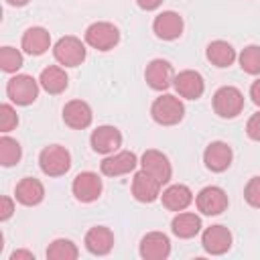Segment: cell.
I'll list each match as a JSON object with an SVG mask.
<instances>
[{"label":"cell","instance_id":"27","mask_svg":"<svg viewBox=\"0 0 260 260\" xmlns=\"http://www.w3.org/2000/svg\"><path fill=\"white\" fill-rule=\"evenodd\" d=\"M77 256H79L77 246L71 240H65V238L53 240L47 248V258L49 260H75Z\"/></svg>","mask_w":260,"mask_h":260},{"label":"cell","instance_id":"25","mask_svg":"<svg viewBox=\"0 0 260 260\" xmlns=\"http://www.w3.org/2000/svg\"><path fill=\"white\" fill-rule=\"evenodd\" d=\"M171 230L177 238L189 240L201 232V219L191 211H177V215L171 221Z\"/></svg>","mask_w":260,"mask_h":260},{"label":"cell","instance_id":"3","mask_svg":"<svg viewBox=\"0 0 260 260\" xmlns=\"http://www.w3.org/2000/svg\"><path fill=\"white\" fill-rule=\"evenodd\" d=\"M39 85L41 83L32 75L18 73V75H14V77L8 79V83H6V95L16 106H30L39 98Z\"/></svg>","mask_w":260,"mask_h":260},{"label":"cell","instance_id":"30","mask_svg":"<svg viewBox=\"0 0 260 260\" xmlns=\"http://www.w3.org/2000/svg\"><path fill=\"white\" fill-rule=\"evenodd\" d=\"M0 67L6 73H16L22 67V53L14 47H2L0 49Z\"/></svg>","mask_w":260,"mask_h":260},{"label":"cell","instance_id":"19","mask_svg":"<svg viewBox=\"0 0 260 260\" xmlns=\"http://www.w3.org/2000/svg\"><path fill=\"white\" fill-rule=\"evenodd\" d=\"M93 114L87 102L83 100H71L63 108V122L73 130H83L91 124Z\"/></svg>","mask_w":260,"mask_h":260},{"label":"cell","instance_id":"29","mask_svg":"<svg viewBox=\"0 0 260 260\" xmlns=\"http://www.w3.org/2000/svg\"><path fill=\"white\" fill-rule=\"evenodd\" d=\"M240 67L250 73V75H258L260 73V45H248L242 53H240Z\"/></svg>","mask_w":260,"mask_h":260},{"label":"cell","instance_id":"37","mask_svg":"<svg viewBox=\"0 0 260 260\" xmlns=\"http://www.w3.org/2000/svg\"><path fill=\"white\" fill-rule=\"evenodd\" d=\"M10 260H35V254L28 250H16L10 254Z\"/></svg>","mask_w":260,"mask_h":260},{"label":"cell","instance_id":"12","mask_svg":"<svg viewBox=\"0 0 260 260\" xmlns=\"http://www.w3.org/2000/svg\"><path fill=\"white\" fill-rule=\"evenodd\" d=\"M171 254V240L162 232H148L140 240V256L144 260H165Z\"/></svg>","mask_w":260,"mask_h":260},{"label":"cell","instance_id":"9","mask_svg":"<svg viewBox=\"0 0 260 260\" xmlns=\"http://www.w3.org/2000/svg\"><path fill=\"white\" fill-rule=\"evenodd\" d=\"M201 246L207 254L221 256L232 248V232L225 225H209L201 236Z\"/></svg>","mask_w":260,"mask_h":260},{"label":"cell","instance_id":"21","mask_svg":"<svg viewBox=\"0 0 260 260\" xmlns=\"http://www.w3.org/2000/svg\"><path fill=\"white\" fill-rule=\"evenodd\" d=\"M20 47H22L24 53H28L32 57H39V55L47 53V49L51 47V35L43 26H30V28L24 30Z\"/></svg>","mask_w":260,"mask_h":260},{"label":"cell","instance_id":"23","mask_svg":"<svg viewBox=\"0 0 260 260\" xmlns=\"http://www.w3.org/2000/svg\"><path fill=\"white\" fill-rule=\"evenodd\" d=\"M160 199H162V205H165L169 211H183V209H187V207L191 205L193 193H191V189H189L187 185L177 183V185L167 187V189L162 191Z\"/></svg>","mask_w":260,"mask_h":260},{"label":"cell","instance_id":"5","mask_svg":"<svg viewBox=\"0 0 260 260\" xmlns=\"http://www.w3.org/2000/svg\"><path fill=\"white\" fill-rule=\"evenodd\" d=\"M244 110V93L234 85H223L213 93V112L219 118H236Z\"/></svg>","mask_w":260,"mask_h":260},{"label":"cell","instance_id":"34","mask_svg":"<svg viewBox=\"0 0 260 260\" xmlns=\"http://www.w3.org/2000/svg\"><path fill=\"white\" fill-rule=\"evenodd\" d=\"M14 213V203H12V199L10 197H2L0 199V219L2 221H6V219H10V215Z\"/></svg>","mask_w":260,"mask_h":260},{"label":"cell","instance_id":"14","mask_svg":"<svg viewBox=\"0 0 260 260\" xmlns=\"http://www.w3.org/2000/svg\"><path fill=\"white\" fill-rule=\"evenodd\" d=\"M232 158H234L232 146L228 142H221V140L207 144V148L203 152V162L211 173H223L225 169H230Z\"/></svg>","mask_w":260,"mask_h":260},{"label":"cell","instance_id":"24","mask_svg":"<svg viewBox=\"0 0 260 260\" xmlns=\"http://www.w3.org/2000/svg\"><path fill=\"white\" fill-rule=\"evenodd\" d=\"M39 83H41V87H43L47 93L57 95V93H63V91L67 89V85H69V77H67V73H65L61 67H57V65H49V67H45V69L41 71Z\"/></svg>","mask_w":260,"mask_h":260},{"label":"cell","instance_id":"33","mask_svg":"<svg viewBox=\"0 0 260 260\" xmlns=\"http://www.w3.org/2000/svg\"><path fill=\"white\" fill-rule=\"evenodd\" d=\"M246 134H248L252 140L260 142V112H256V114L250 116V120H248V124H246Z\"/></svg>","mask_w":260,"mask_h":260},{"label":"cell","instance_id":"6","mask_svg":"<svg viewBox=\"0 0 260 260\" xmlns=\"http://www.w3.org/2000/svg\"><path fill=\"white\" fill-rule=\"evenodd\" d=\"M53 55H55L57 63H61L65 67H77L85 61V45L77 37L67 35L55 43Z\"/></svg>","mask_w":260,"mask_h":260},{"label":"cell","instance_id":"8","mask_svg":"<svg viewBox=\"0 0 260 260\" xmlns=\"http://www.w3.org/2000/svg\"><path fill=\"white\" fill-rule=\"evenodd\" d=\"M195 203H197V209L203 215H219L228 209V195L221 187L209 185V187H203L197 193Z\"/></svg>","mask_w":260,"mask_h":260},{"label":"cell","instance_id":"2","mask_svg":"<svg viewBox=\"0 0 260 260\" xmlns=\"http://www.w3.org/2000/svg\"><path fill=\"white\" fill-rule=\"evenodd\" d=\"M39 167L49 177H61L71 169V154L61 144L45 146L39 154Z\"/></svg>","mask_w":260,"mask_h":260},{"label":"cell","instance_id":"16","mask_svg":"<svg viewBox=\"0 0 260 260\" xmlns=\"http://www.w3.org/2000/svg\"><path fill=\"white\" fill-rule=\"evenodd\" d=\"M140 167H142L146 173H150L154 179H158L162 185L171 181L173 167H171L167 154H162L160 150H154V148L146 150V152L142 154V158H140Z\"/></svg>","mask_w":260,"mask_h":260},{"label":"cell","instance_id":"36","mask_svg":"<svg viewBox=\"0 0 260 260\" xmlns=\"http://www.w3.org/2000/svg\"><path fill=\"white\" fill-rule=\"evenodd\" d=\"M136 4H138L142 10H156V8L162 4V0H136Z\"/></svg>","mask_w":260,"mask_h":260},{"label":"cell","instance_id":"20","mask_svg":"<svg viewBox=\"0 0 260 260\" xmlns=\"http://www.w3.org/2000/svg\"><path fill=\"white\" fill-rule=\"evenodd\" d=\"M83 242H85L87 252H91L95 256H106L114 248V234L106 225H95V228L87 230Z\"/></svg>","mask_w":260,"mask_h":260},{"label":"cell","instance_id":"22","mask_svg":"<svg viewBox=\"0 0 260 260\" xmlns=\"http://www.w3.org/2000/svg\"><path fill=\"white\" fill-rule=\"evenodd\" d=\"M14 197L18 203L30 207V205H39L45 197V187L39 179L35 177H24L18 181L16 189H14Z\"/></svg>","mask_w":260,"mask_h":260},{"label":"cell","instance_id":"18","mask_svg":"<svg viewBox=\"0 0 260 260\" xmlns=\"http://www.w3.org/2000/svg\"><path fill=\"white\" fill-rule=\"evenodd\" d=\"M144 79H146V83H148L152 89H156V91L167 89V87L173 83V79H175L171 63L165 61V59H152V61L146 65V69H144Z\"/></svg>","mask_w":260,"mask_h":260},{"label":"cell","instance_id":"13","mask_svg":"<svg viewBox=\"0 0 260 260\" xmlns=\"http://www.w3.org/2000/svg\"><path fill=\"white\" fill-rule=\"evenodd\" d=\"M173 85H175L177 93L185 100H197L205 91V81H203L201 73H197L193 69H185V71L177 73L173 79Z\"/></svg>","mask_w":260,"mask_h":260},{"label":"cell","instance_id":"4","mask_svg":"<svg viewBox=\"0 0 260 260\" xmlns=\"http://www.w3.org/2000/svg\"><path fill=\"white\" fill-rule=\"evenodd\" d=\"M120 41V30L116 24L98 20L85 28V43L98 51H110L118 45Z\"/></svg>","mask_w":260,"mask_h":260},{"label":"cell","instance_id":"15","mask_svg":"<svg viewBox=\"0 0 260 260\" xmlns=\"http://www.w3.org/2000/svg\"><path fill=\"white\" fill-rule=\"evenodd\" d=\"M91 148L100 154H112L122 146V132L114 126H98L89 136Z\"/></svg>","mask_w":260,"mask_h":260},{"label":"cell","instance_id":"35","mask_svg":"<svg viewBox=\"0 0 260 260\" xmlns=\"http://www.w3.org/2000/svg\"><path fill=\"white\" fill-rule=\"evenodd\" d=\"M250 98H252V102L260 108V77L250 85Z\"/></svg>","mask_w":260,"mask_h":260},{"label":"cell","instance_id":"17","mask_svg":"<svg viewBox=\"0 0 260 260\" xmlns=\"http://www.w3.org/2000/svg\"><path fill=\"white\" fill-rule=\"evenodd\" d=\"M152 30L162 41H175L183 35V18L173 10H165V12L156 14V18L152 22Z\"/></svg>","mask_w":260,"mask_h":260},{"label":"cell","instance_id":"31","mask_svg":"<svg viewBox=\"0 0 260 260\" xmlns=\"http://www.w3.org/2000/svg\"><path fill=\"white\" fill-rule=\"evenodd\" d=\"M16 124H18L16 110H14L10 104H2V106H0V130L6 134V132H10L12 128H16Z\"/></svg>","mask_w":260,"mask_h":260},{"label":"cell","instance_id":"10","mask_svg":"<svg viewBox=\"0 0 260 260\" xmlns=\"http://www.w3.org/2000/svg\"><path fill=\"white\" fill-rule=\"evenodd\" d=\"M138 158L134 152L130 150H120V152H112L110 156H106L100 165L102 175L106 177H120V175H128L136 169Z\"/></svg>","mask_w":260,"mask_h":260},{"label":"cell","instance_id":"7","mask_svg":"<svg viewBox=\"0 0 260 260\" xmlns=\"http://www.w3.org/2000/svg\"><path fill=\"white\" fill-rule=\"evenodd\" d=\"M102 189H104L102 179H100V175L93 173V171H83V173H79V175L73 179V185H71V191H73L75 199L81 201V203H91V201H95V199L102 195Z\"/></svg>","mask_w":260,"mask_h":260},{"label":"cell","instance_id":"1","mask_svg":"<svg viewBox=\"0 0 260 260\" xmlns=\"http://www.w3.org/2000/svg\"><path fill=\"white\" fill-rule=\"evenodd\" d=\"M150 116H152V120H154L156 124H160V126H175V124H179V122L183 120V116H185V106H183V102H181L177 95H173V93H162V95H158V98L152 102V106H150Z\"/></svg>","mask_w":260,"mask_h":260},{"label":"cell","instance_id":"28","mask_svg":"<svg viewBox=\"0 0 260 260\" xmlns=\"http://www.w3.org/2000/svg\"><path fill=\"white\" fill-rule=\"evenodd\" d=\"M20 156H22L20 144L14 138L4 134L0 138V165L2 167H12V165H16L20 160Z\"/></svg>","mask_w":260,"mask_h":260},{"label":"cell","instance_id":"11","mask_svg":"<svg viewBox=\"0 0 260 260\" xmlns=\"http://www.w3.org/2000/svg\"><path fill=\"white\" fill-rule=\"evenodd\" d=\"M160 187H162V183L158 179H154L150 173H146L144 169H140L132 179V195L140 203L156 201L160 195Z\"/></svg>","mask_w":260,"mask_h":260},{"label":"cell","instance_id":"26","mask_svg":"<svg viewBox=\"0 0 260 260\" xmlns=\"http://www.w3.org/2000/svg\"><path fill=\"white\" fill-rule=\"evenodd\" d=\"M205 57L211 65L223 69L236 61V49L228 41H211L205 49Z\"/></svg>","mask_w":260,"mask_h":260},{"label":"cell","instance_id":"38","mask_svg":"<svg viewBox=\"0 0 260 260\" xmlns=\"http://www.w3.org/2000/svg\"><path fill=\"white\" fill-rule=\"evenodd\" d=\"M10 6H24V4H28L30 0H6Z\"/></svg>","mask_w":260,"mask_h":260},{"label":"cell","instance_id":"32","mask_svg":"<svg viewBox=\"0 0 260 260\" xmlns=\"http://www.w3.org/2000/svg\"><path fill=\"white\" fill-rule=\"evenodd\" d=\"M244 199H246L248 205L260 209V175H258V177H252V179L246 183Z\"/></svg>","mask_w":260,"mask_h":260}]
</instances>
